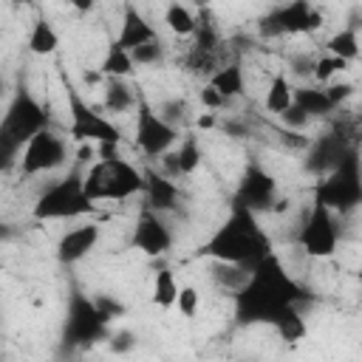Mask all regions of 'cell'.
Listing matches in <instances>:
<instances>
[{"label": "cell", "mask_w": 362, "mask_h": 362, "mask_svg": "<svg viewBox=\"0 0 362 362\" xmlns=\"http://www.w3.org/2000/svg\"><path fill=\"white\" fill-rule=\"evenodd\" d=\"M235 300V322L243 328L274 325L288 308H300L308 300V291L286 269L277 252L263 257L252 272Z\"/></svg>", "instance_id": "1"}, {"label": "cell", "mask_w": 362, "mask_h": 362, "mask_svg": "<svg viewBox=\"0 0 362 362\" xmlns=\"http://www.w3.org/2000/svg\"><path fill=\"white\" fill-rule=\"evenodd\" d=\"M272 252H274L272 240L260 226L257 215L235 204L229 215L212 229V235L198 246V257H206L215 263H232L243 269H255Z\"/></svg>", "instance_id": "2"}, {"label": "cell", "mask_w": 362, "mask_h": 362, "mask_svg": "<svg viewBox=\"0 0 362 362\" xmlns=\"http://www.w3.org/2000/svg\"><path fill=\"white\" fill-rule=\"evenodd\" d=\"M42 130H51V116L45 105L25 85H20L11 93L6 113L0 119V164L3 167L17 164L25 144Z\"/></svg>", "instance_id": "3"}, {"label": "cell", "mask_w": 362, "mask_h": 362, "mask_svg": "<svg viewBox=\"0 0 362 362\" xmlns=\"http://www.w3.org/2000/svg\"><path fill=\"white\" fill-rule=\"evenodd\" d=\"M62 88H65V105H68V133L65 136L79 147L82 144L99 147L102 156L116 153V147L124 141V130L113 122V116L96 110L68 76L62 79Z\"/></svg>", "instance_id": "4"}, {"label": "cell", "mask_w": 362, "mask_h": 362, "mask_svg": "<svg viewBox=\"0 0 362 362\" xmlns=\"http://www.w3.org/2000/svg\"><path fill=\"white\" fill-rule=\"evenodd\" d=\"M144 187H147L144 170H139L119 153H107L85 170V192L90 195L93 204L99 201L122 204L136 195H144Z\"/></svg>", "instance_id": "5"}, {"label": "cell", "mask_w": 362, "mask_h": 362, "mask_svg": "<svg viewBox=\"0 0 362 362\" xmlns=\"http://www.w3.org/2000/svg\"><path fill=\"white\" fill-rule=\"evenodd\" d=\"M96 212V204L85 192V170L74 164L65 175L51 181L34 198L31 215L37 221H79Z\"/></svg>", "instance_id": "6"}, {"label": "cell", "mask_w": 362, "mask_h": 362, "mask_svg": "<svg viewBox=\"0 0 362 362\" xmlns=\"http://www.w3.org/2000/svg\"><path fill=\"white\" fill-rule=\"evenodd\" d=\"M314 201L328 206L334 215H351L362 206V158L351 150L328 175L317 178Z\"/></svg>", "instance_id": "7"}, {"label": "cell", "mask_w": 362, "mask_h": 362, "mask_svg": "<svg viewBox=\"0 0 362 362\" xmlns=\"http://www.w3.org/2000/svg\"><path fill=\"white\" fill-rule=\"evenodd\" d=\"M107 337H110V325L102 317L96 300L74 288L68 294L65 320H62V348H68V351H88L96 342L107 339Z\"/></svg>", "instance_id": "8"}, {"label": "cell", "mask_w": 362, "mask_h": 362, "mask_svg": "<svg viewBox=\"0 0 362 362\" xmlns=\"http://www.w3.org/2000/svg\"><path fill=\"white\" fill-rule=\"evenodd\" d=\"M297 246L311 260H328L337 255V249H339L337 215L328 206H322L320 201H311V206L305 209L300 232H297Z\"/></svg>", "instance_id": "9"}, {"label": "cell", "mask_w": 362, "mask_h": 362, "mask_svg": "<svg viewBox=\"0 0 362 362\" xmlns=\"http://www.w3.org/2000/svg\"><path fill=\"white\" fill-rule=\"evenodd\" d=\"M68 161H71V139L59 136L51 127V130L37 133L25 144V150H23V156L17 161V170L25 178H37V175H48V173L62 170Z\"/></svg>", "instance_id": "10"}, {"label": "cell", "mask_w": 362, "mask_h": 362, "mask_svg": "<svg viewBox=\"0 0 362 362\" xmlns=\"http://www.w3.org/2000/svg\"><path fill=\"white\" fill-rule=\"evenodd\" d=\"M133 141L141 150V156L147 158H164L178 141H181V130H175L173 124H167L156 105L150 99H139L136 107V122H133Z\"/></svg>", "instance_id": "11"}, {"label": "cell", "mask_w": 362, "mask_h": 362, "mask_svg": "<svg viewBox=\"0 0 362 362\" xmlns=\"http://www.w3.org/2000/svg\"><path fill=\"white\" fill-rule=\"evenodd\" d=\"M320 25H322L320 8H314L305 0H294V3L274 6L269 14H263L260 23H257V31H260L263 40H277V37L308 34V31H314Z\"/></svg>", "instance_id": "12"}, {"label": "cell", "mask_w": 362, "mask_h": 362, "mask_svg": "<svg viewBox=\"0 0 362 362\" xmlns=\"http://www.w3.org/2000/svg\"><path fill=\"white\" fill-rule=\"evenodd\" d=\"M173 243H175V235H173V226L167 223V215L141 206L130 232V246L144 257L158 260L173 249Z\"/></svg>", "instance_id": "13"}, {"label": "cell", "mask_w": 362, "mask_h": 362, "mask_svg": "<svg viewBox=\"0 0 362 362\" xmlns=\"http://www.w3.org/2000/svg\"><path fill=\"white\" fill-rule=\"evenodd\" d=\"M235 206H243L255 215L260 212H272L274 204H277V181L274 175L260 167V164H246L240 181H238V189H235V198H232Z\"/></svg>", "instance_id": "14"}, {"label": "cell", "mask_w": 362, "mask_h": 362, "mask_svg": "<svg viewBox=\"0 0 362 362\" xmlns=\"http://www.w3.org/2000/svg\"><path fill=\"white\" fill-rule=\"evenodd\" d=\"M351 150H356L354 144H348V139L339 133V130H328L317 139H311L308 150L303 153V170L314 178H322L328 175Z\"/></svg>", "instance_id": "15"}, {"label": "cell", "mask_w": 362, "mask_h": 362, "mask_svg": "<svg viewBox=\"0 0 362 362\" xmlns=\"http://www.w3.org/2000/svg\"><path fill=\"white\" fill-rule=\"evenodd\" d=\"M99 240H102V226L96 221H85L59 235L54 255L62 266H74V263H82L99 246Z\"/></svg>", "instance_id": "16"}, {"label": "cell", "mask_w": 362, "mask_h": 362, "mask_svg": "<svg viewBox=\"0 0 362 362\" xmlns=\"http://www.w3.org/2000/svg\"><path fill=\"white\" fill-rule=\"evenodd\" d=\"M144 178H147V187H144V204L147 209L153 212H161V215H173L181 209V187L167 178L164 173L158 170H144Z\"/></svg>", "instance_id": "17"}, {"label": "cell", "mask_w": 362, "mask_h": 362, "mask_svg": "<svg viewBox=\"0 0 362 362\" xmlns=\"http://www.w3.org/2000/svg\"><path fill=\"white\" fill-rule=\"evenodd\" d=\"M153 40H158L156 25H153L133 3H127V6L122 8V23H119L116 45H122L124 51H136V48H141V45H147V42H153Z\"/></svg>", "instance_id": "18"}, {"label": "cell", "mask_w": 362, "mask_h": 362, "mask_svg": "<svg viewBox=\"0 0 362 362\" xmlns=\"http://www.w3.org/2000/svg\"><path fill=\"white\" fill-rule=\"evenodd\" d=\"M201 158H204V156H201L198 136L187 133V136H181V141H178V144H175L164 158H158V161H161V173H164L167 178L178 181V178L192 175V173L198 170Z\"/></svg>", "instance_id": "19"}, {"label": "cell", "mask_w": 362, "mask_h": 362, "mask_svg": "<svg viewBox=\"0 0 362 362\" xmlns=\"http://www.w3.org/2000/svg\"><path fill=\"white\" fill-rule=\"evenodd\" d=\"M139 99H141V93L130 79H105L102 82V110L110 116L136 113Z\"/></svg>", "instance_id": "20"}, {"label": "cell", "mask_w": 362, "mask_h": 362, "mask_svg": "<svg viewBox=\"0 0 362 362\" xmlns=\"http://www.w3.org/2000/svg\"><path fill=\"white\" fill-rule=\"evenodd\" d=\"M206 85H212V88H215L223 99H229V102L240 99V96L246 93V71H243V62H240V59H229V62L218 65V68L209 74Z\"/></svg>", "instance_id": "21"}, {"label": "cell", "mask_w": 362, "mask_h": 362, "mask_svg": "<svg viewBox=\"0 0 362 362\" xmlns=\"http://www.w3.org/2000/svg\"><path fill=\"white\" fill-rule=\"evenodd\" d=\"M25 48L34 57H51L59 48V34H57L54 23L45 14H37L31 20V28H28V37H25Z\"/></svg>", "instance_id": "22"}, {"label": "cell", "mask_w": 362, "mask_h": 362, "mask_svg": "<svg viewBox=\"0 0 362 362\" xmlns=\"http://www.w3.org/2000/svg\"><path fill=\"white\" fill-rule=\"evenodd\" d=\"M291 105H294V88H291L286 71H277V74L269 79V85H266L263 107H266V113H272V116H283Z\"/></svg>", "instance_id": "23"}, {"label": "cell", "mask_w": 362, "mask_h": 362, "mask_svg": "<svg viewBox=\"0 0 362 362\" xmlns=\"http://www.w3.org/2000/svg\"><path fill=\"white\" fill-rule=\"evenodd\" d=\"M99 74L105 79H130L136 74V62H133V54L124 51L122 45H116V40H110L102 62H99Z\"/></svg>", "instance_id": "24"}, {"label": "cell", "mask_w": 362, "mask_h": 362, "mask_svg": "<svg viewBox=\"0 0 362 362\" xmlns=\"http://www.w3.org/2000/svg\"><path fill=\"white\" fill-rule=\"evenodd\" d=\"M294 105H300L311 119H325L328 113L337 110L322 85H297L294 88Z\"/></svg>", "instance_id": "25"}, {"label": "cell", "mask_w": 362, "mask_h": 362, "mask_svg": "<svg viewBox=\"0 0 362 362\" xmlns=\"http://www.w3.org/2000/svg\"><path fill=\"white\" fill-rule=\"evenodd\" d=\"M325 54L339 57V59H345V62L351 65L356 57H362V40H359V28L345 25V28L334 31V34L325 40Z\"/></svg>", "instance_id": "26"}, {"label": "cell", "mask_w": 362, "mask_h": 362, "mask_svg": "<svg viewBox=\"0 0 362 362\" xmlns=\"http://www.w3.org/2000/svg\"><path fill=\"white\" fill-rule=\"evenodd\" d=\"M178 291H181V286L175 280V272L170 266H158L156 274H153V291H150L153 305H158V308H175Z\"/></svg>", "instance_id": "27"}, {"label": "cell", "mask_w": 362, "mask_h": 362, "mask_svg": "<svg viewBox=\"0 0 362 362\" xmlns=\"http://www.w3.org/2000/svg\"><path fill=\"white\" fill-rule=\"evenodd\" d=\"M249 272L252 269H243V266H232V263H215V260H209V280L218 286V288H223L226 294H238L240 288H243V283L249 280Z\"/></svg>", "instance_id": "28"}, {"label": "cell", "mask_w": 362, "mask_h": 362, "mask_svg": "<svg viewBox=\"0 0 362 362\" xmlns=\"http://www.w3.org/2000/svg\"><path fill=\"white\" fill-rule=\"evenodd\" d=\"M164 25L175 37H195V31H198V11H192L184 3H170L164 8Z\"/></svg>", "instance_id": "29"}, {"label": "cell", "mask_w": 362, "mask_h": 362, "mask_svg": "<svg viewBox=\"0 0 362 362\" xmlns=\"http://www.w3.org/2000/svg\"><path fill=\"white\" fill-rule=\"evenodd\" d=\"M156 110H158V116H161L167 124H173L175 130L187 127V124L192 122V105H189V99H184V96H167V99H161V102L156 105Z\"/></svg>", "instance_id": "30"}, {"label": "cell", "mask_w": 362, "mask_h": 362, "mask_svg": "<svg viewBox=\"0 0 362 362\" xmlns=\"http://www.w3.org/2000/svg\"><path fill=\"white\" fill-rule=\"evenodd\" d=\"M272 328H274V334H277L283 342H288V345L305 339V334H308V325H305V317H303L300 308H288Z\"/></svg>", "instance_id": "31"}, {"label": "cell", "mask_w": 362, "mask_h": 362, "mask_svg": "<svg viewBox=\"0 0 362 362\" xmlns=\"http://www.w3.org/2000/svg\"><path fill=\"white\" fill-rule=\"evenodd\" d=\"M345 68H348L345 59L331 57V54H322V57H317V62H314L311 79H314L317 85H331V82H337V76H339Z\"/></svg>", "instance_id": "32"}, {"label": "cell", "mask_w": 362, "mask_h": 362, "mask_svg": "<svg viewBox=\"0 0 362 362\" xmlns=\"http://www.w3.org/2000/svg\"><path fill=\"white\" fill-rule=\"evenodd\" d=\"M130 54H133L136 68H153V65H161V62L167 59V42L158 37V40H153V42H147V45L130 51Z\"/></svg>", "instance_id": "33"}, {"label": "cell", "mask_w": 362, "mask_h": 362, "mask_svg": "<svg viewBox=\"0 0 362 362\" xmlns=\"http://www.w3.org/2000/svg\"><path fill=\"white\" fill-rule=\"evenodd\" d=\"M175 308L184 320H195L198 308H201V294L192 283H181V291H178V300H175Z\"/></svg>", "instance_id": "34"}, {"label": "cell", "mask_w": 362, "mask_h": 362, "mask_svg": "<svg viewBox=\"0 0 362 362\" xmlns=\"http://www.w3.org/2000/svg\"><path fill=\"white\" fill-rule=\"evenodd\" d=\"M277 122L283 124V130H291V133H305V130H308V124H311L314 119H311V116H308V113H305L300 105H291V107H288L283 116H277Z\"/></svg>", "instance_id": "35"}, {"label": "cell", "mask_w": 362, "mask_h": 362, "mask_svg": "<svg viewBox=\"0 0 362 362\" xmlns=\"http://www.w3.org/2000/svg\"><path fill=\"white\" fill-rule=\"evenodd\" d=\"M136 342H139V337H136L130 328H119V331H110V337H107V348H110L113 354H119V356L130 354V351L136 348Z\"/></svg>", "instance_id": "36"}, {"label": "cell", "mask_w": 362, "mask_h": 362, "mask_svg": "<svg viewBox=\"0 0 362 362\" xmlns=\"http://www.w3.org/2000/svg\"><path fill=\"white\" fill-rule=\"evenodd\" d=\"M198 102L204 105V110H206V113H218V110H226V107L232 105V102H229V99H223L212 85H204V88L198 90Z\"/></svg>", "instance_id": "37"}, {"label": "cell", "mask_w": 362, "mask_h": 362, "mask_svg": "<svg viewBox=\"0 0 362 362\" xmlns=\"http://www.w3.org/2000/svg\"><path fill=\"white\" fill-rule=\"evenodd\" d=\"M96 300V305H99V311H102V317L107 320V325L113 322V320H119V317H124V305L116 300V297H110V294H96L93 297Z\"/></svg>", "instance_id": "38"}, {"label": "cell", "mask_w": 362, "mask_h": 362, "mask_svg": "<svg viewBox=\"0 0 362 362\" xmlns=\"http://www.w3.org/2000/svg\"><path fill=\"white\" fill-rule=\"evenodd\" d=\"M325 88V93H328V99H331V105L334 107H339V105H345L351 96H354V85L351 82H331V85H322Z\"/></svg>", "instance_id": "39"}, {"label": "cell", "mask_w": 362, "mask_h": 362, "mask_svg": "<svg viewBox=\"0 0 362 362\" xmlns=\"http://www.w3.org/2000/svg\"><path fill=\"white\" fill-rule=\"evenodd\" d=\"M223 133H229L232 139H243V136H249V124H243L240 119H226L223 122Z\"/></svg>", "instance_id": "40"}, {"label": "cell", "mask_w": 362, "mask_h": 362, "mask_svg": "<svg viewBox=\"0 0 362 362\" xmlns=\"http://www.w3.org/2000/svg\"><path fill=\"white\" fill-rule=\"evenodd\" d=\"M218 122H215V113H204V116H198L195 119V127L198 130H209V127H215Z\"/></svg>", "instance_id": "41"}, {"label": "cell", "mask_w": 362, "mask_h": 362, "mask_svg": "<svg viewBox=\"0 0 362 362\" xmlns=\"http://www.w3.org/2000/svg\"><path fill=\"white\" fill-rule=\"evenodd\" d=\"M356 28H362V23H359V25H356Z\"/></svg>", "instance_id": "42"}]
</instances>
